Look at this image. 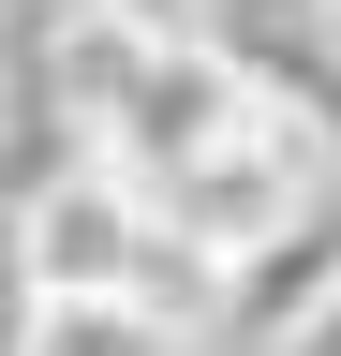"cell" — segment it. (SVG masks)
Returning a JSON list of instances; mask_svg holds the SVG:
<instances>
[{
	"label": "cell",
	"instance_id": "3957f363",
	"mask_svg": "<svg viewBox=\"0 0 341 356\" xmlns=\"http://www.w3.org/2000/svg\"><path fill=\"white\" fill-rule=\"evenodd\" d=\"M341 178V149H326V119H297L282 89H267V119H238L223 149H208L193 178H163V222H178V252H208V267H238L267 222H297Z\"/></svg>",
	"mask_w": 341,
	"mask_h": 356
},
{
	"label": "cell",
	"instance_id": "277c9868",
	"mask_svg": "<svg viewBox=\"0 0 341 356\" xmlns=\"http://www.w3.org/2000/svg\"><path fill=\"white\" fill-rule=\"evenodd\" d=\"M326 312H341V178H326L297 222H267L238 267H208V327L252 341V356H297Z\"/></svg>",
	"mask_w": 341,
	"mask_h": 356
},
{
	"label": "cell",
	"instance_id": "ba28073f",
	"mask_svg": "<svg viewBox=\"0 0 341 356\" xmlns=\"http://www.w3.org/2000/svg\"><path fill=\"white\" fill-rule=\"evenodd\" d=\"M297 356H341V312H326V327H312V341H297Z\"/></svg>",
	"mask_w": 341,
	"mask_h": 356
},
{
	"label": "cell",
	"instance_id": "7a4b0ae2",
	"mask_svg": "<svg viewBox=\"0 0 341 356\" xmlns=\"http://www.w3.org/2000/svg\"><path fill=\"white\" fill-rule=\"evenodd\" d=\"M238 119H267V74H252L223 30H149V60L119 74V104H104L90 149H104V163H134L149 193H163V178H193Z\"/></svg>",
	"mask_w": 341,
	"mask_h": 356
},
{
	"label": "cell",
	"instance_id": "5b68a950",
	"mask_svg": "<svg viewBox=\"0 0 341 356\" xmlns=\"http://www.w3.org/2000/svg\"><path fill=\"white\" fill-rule=\"evenodd\" d=\"M30 356H208V327H178L163 282H119V297H45Z\"/></svg>",
	"mask_w": 341,
	"mask_h": 356
},
{
	"label": "cell",
	"instance_id": "8992f818",
	"mask_svg": "<svg viewBox=\"0 0 341 356\" xmlns=\"http://www.w3.org/2000/svg\"><path fill=\"white\" fill-rule=\"evenodd\" d=\"M30 327H45V282H30V252H15V222H0V356H30Z\"/></svg>",
	"mask_w": 341,
	"mask_h": 356
},
{
	"label": "cell",
	"instance_id": "6da1fadb",
	"mask_svg": "<svg viewBox=\"0 0 341 356\" xmlns=\"http://www.w3.org/2000/svg\"><path fill=\"white\" fill-rule=\"evenodd\" d=\"M0 222H15V252H30V282H45V297H119V282L208 297V252H178L163 193H149L134 163H104V149H74L60 178H30Z\"/></svg>",
	"mask_w": 341,
	"mask_h": 356
},
{
	"label": "cell",
	"instance_id": "52a82bcc",
	"mask_svg": "<svg viewBox=\"0 0 341 356\" xmlns=\"http://www.w3.org/2000/svg\"><path fill=\"white\" fill-rule=\"evenodd\" d=\"M119 15H149V30H193V15H208V0H119Z\"/></svg>",
	"mask_w": 341,
	"mask_h": 356
}]
</instances>
